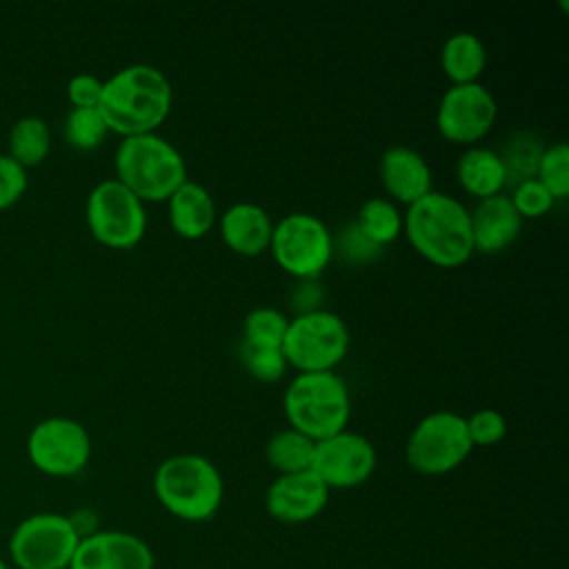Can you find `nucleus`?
<instances>
[{"instance_id":"20","label":"nucleus","mask_w":569,"mask_h":569,"mask_svg":"<svg viewBox=\"0 0 569 569\" xmlns=\"http://www.w3.org/2000/svg\"><path fill=\"white\" fill-rule=\"evenodd\" d=\"M456 178L460 187L478 200L502 193L507 184L500 153L491 147L471 144L456 160Z\"/></svg>"},{"instance_id":"10","label":"nucleus","mask_w":569,"mask_h":569,"mask_svg":"<svg viewBox=\"0 0 569 569\" xmlns=\"http://www.w3.org/2000/svg\"><path fill=\"white\" fill-rule=\"evenodd\" d=\"M84 213L91 236L111 249L138 244L147 229L144 202L116 178L100 180L89 191Z\"/></svg>"},{"instance_id":"12","label":"nucleus","mask_w":569,"mask_h":569,"mask_svg":"<svg viewBox=\"0 0 569 569\" xmlns=\"http://www.w3.org/2000/svg\"><path fill=\"white\" fill-rule=\"evenodd\" d=\"M496 118L498 102L480 80L449 84L436 109V127L440 136L465 147L482 140L493 127Z\"/></svg>"},{"instance_id":"2","label":"nucleus","mask_w":569,"mask_h":569,"mask_svg":"<svg viewBox=\"0 0 569 569\" xmlns=\"http://www.w3.org/2000/svg\"><path fill=\"white\" fill-rule=\"evenodd\" d=\"M409 244L438 267H460L473 253L469 209L451 193L429 191L402 213Z\"/></svg>"},{"instance_id":"33","label":"nucleus","mask_w":569,"mask_h":569,"mask_svg":"<svg viewBox=\"0 0 569 569\" xmlns=\"http://www.w3.org/2000/svg\"><path fill=\"white\" fill-rule=\"evenodd\" d=\"M27 169L16 162L9 153H0V211L20 200L27 191Z\"/></svg>"},{"instance_id":"19","label":"nucleus","mask_w":569,"mask_h":569,"mask_svg":"<svg viewBox=\"0 0 569 569\" xmlns=\"http://www.w3.org/2000/svg\"><path fill=\"white\" fill-rule=\"evenodd\" d=\"M167 216L171 229L187 240L207 236L218 222V209L211 191L189 178L167 198Z\"/></svg>"},{"instance_id":"30","label":"nucleus","mask_w":569,"mask_h":569,"mask_svg":"<svg viewBox=\"0 0 569 569\" xmlns=\"http://www.w3.org/2000/svg\"><path fill=\"white\" fill-rule=\"evenodd\" d=\"M516 211L520 218H540L553 207V196L538 178H527L518 184H513V191L509 193Z\"/></svg>"},{"instance_id":"25","label":"nucleus","mask_w":569,"mask_h":569,"mask_svg":"<svg viewBox=\"0 0 569 569\" xmlns=\"http://www.w3.org/2000/svg\"><path fill=\"white\" fill-rule=\"evenodd\" d=\"M542 149L545 144L540 142L538 136L525 133V131L513 133L500 153L507 184H518L527 178H533Z\"/></svg>"},{"instance_id":"13","label":"nucleus","mask_w":569,"mask_h":569,"mask_svg":"<svg viewBox=\"0 0 569 569\" xmlns=\"http://www.w3.org/2000/svg\"><path fill=\"white\" fill-rule=\"evenodd\" d=\"M378 465L373 442L356 431L342 429L316 442L311 471L331 489H353L371 478Z\"/></svg>"},{"instance_id":"23","label":"nucleus","mask_w":569,"mask_h":569,"mask_svg":"<svg viewBox=\"0 0 569 569\" xmlns=\"http://www.w3.org/2000/svg\"><path fill=\"white\" fill-rule=\"evenodd\" d=\"M402 220L405 218L393 200L385 196H371L360 204L353 222L373 244L382 249L402 233Z\"/></svg>"},{"instance_id":"15","label":"nucleus","mask_w":569,"mask_h":569,"mask_svg":"<svg viewBox=\"0 0 569 569\" xmlns=\"http://www.w3.org/2000/svg\"><path fill=\"white\" fill-rule=\"evenodd\" d=\"M329 500V489L309 469L278 476L264 493L267 513L282 525H302L313 520Z\"/></svg>"},{"instance_id":"32","label":"nucleus","mask_w":569,"mask_h":569,"mask_svg":"<svg viewBox=\"0 0 569 569\" xmlns=\"http://www.w3.org/2000/svg\"><path fill=\"white\" fill-rule=\"evenodd\" d=\"M333 251H338L349 262H369L378 258L382 251L378 244H373L358 227L356 222H349L340 229V233L333 238Z\"/></svg>"},{"instance_id":"26","label":"nucleus","mask_w":569,"mask_h":569,"mask_svg":"<svg viewBox=\"0 0 569 569\" xmlns=\"http://www.w3.org/2000/svg\"><path fill=\"white\" fill-rule=\"evenodd\" d=\"M289 318L276 307H253L242 322V342L253 347H278L282 345Z\"/></svg>"},{"instance_id":"3","label":"nucleus","mask_w":569,"mask_h":569,"mask_svg":"<svg viewBox=\"0 0 569 569\" xmlns=\"http://www.w3.org/2000/svg\"><path fill=\"white\" fill-rule=\"evenodd\" d=\"M153 493L171 516L187 522H202L213 518L220 509L224 482L209 458L176 453L158 465Z\"/></svg>"},{"instance_id":"5","label":"nucleus","mask_w":569,"mask_h":569,"mask_svg":"<svg viewBox=\"0 0 569 569\" xmlns=\"http://www.w3.org/2000/svg\"><path fill=\"white\" fill-rule=\"evenodd\" d=\"M282 409L289 427L318 442L347 429L351 396L336 371H298L284 389Z\"/></svg>"},{"instance_id":"31","label":"nucleus","mask_w":569,"mask_h":569,"mask_svg":"<svg viewBox=\"0 0 569 569\" xmlns=\"http://www.w3.org/2000/svg\"><path fill=\"white\" fill-rule=\"evenodd\" d=\"M467 420V431L473 447H491L498 445L507 433V420L498 409H478Z\"/></svg>"},{"instance_id":"8","label":"nucleus","mask_w":569,"mask_h":569,"mask_svg":"<svg viewBox=\"0 0 569 569\" xmlns=\"http://www.w3.org/2000/svg\"><path fill=\"white\" fill-rule=\"evenodd\" d=\"M269 251L280 269L311 280L325 271L333 256V233L316 213L291 211L273 222Z\"/></svg>"},{"instance_id":"18","label":"nucleus","mask_w":569,"mask_h":569,"mask_svg":"<svg viewBox=\"0 0 569 569\" xmlns=\"http://www.w3.org/2000/svg\"><path fill=\"white\" fill-rule=\"evenodd\" d=\"M218 229L231 251L240 256H260L269 249L273 220L262 204L240 200L218 216Z\"/></svg>"},{"instance_id":"6","label":"nucleus","mask_w":569,"mask_h":569,"mask_svg":"<svg viewBox=\"0 0 569 569\" xmlns=\"http://www.w3.org/2000/svg\"><path fill=\"white\" fill-rule=\"evenodd\" d=\"M349 327L329 309H305L289 318L282 356L298 371H333L349 351Z\"/></svg>"},{"instance_id":"7","label":"nucleus","mask_w":569,"mask_h":569,"mask_svg":"<svg viewBox=\"0 0 569 569\" xmlns=\"http://www.w3.org/2000/svg\"><path fill=\"white\" fill-rule=\"evenodd\" d=\"M473 445L467 431V420L458 411L436 409L422 416L411 429L405 458L409 467L422 476H442L460 467Z\"/></svg>"},{"instance_id":"22","label":"nucleus","mask_w":569,"mask_h":569,"mask_svg":"<svg viewBox=\"0 0 569 569\" xmlns=\"http://www.w3.org/2000/svg\"><path fill=\"white\" fill-rule=\"evenodd\" d=\"M313 449H316V440L296 431L293 427H284L267 440L264 458L278 471V476L298 473V471L311 469Z\"/></svg>"},{"instance_id":"27","label":"nucleus","mask_w":569,"mask_h":569,"mask_svg":"<svg viewBox=\"0 0 569 569\" xmlns=\"http://www.w3.org/2000/svg\"><path fill=\"white\" fill-rule=\"evenodd\" d=\"M64 138L76 149H96L109 133L98 107H73L64 118Z\"/></svg>"},{"instance_id":"14","label":"nucleus","mask_w":569,"mask_h":569,"mask_svg":"<svg viewBox=\"0 0 569 569\" xmlns=\"http://www.w3.org/2000/svg\"><path fill=\"white\" fill-rule=\"evenodd\" d=\"M151 547L136 533L107 529L80 538L67 569H153Z\"/></svg>"},{"instance_id":"24","label":"nucleus","mask_w":569,"mask_h":569,"mask_svg":"<svg viewBox=\"0 0 569 569\" xmlns=\"http://www.w3.org/2000/svg\"><path fill=\"white\" fill-rule=\"evenodd\" d=\"M9 156L24 169L40 164L51 149V133L42 118L22 116L9 129Z\"/></svg>"},{"instance_id":"16","label":"nucleus","mask_w":569,"mask_h":569,"mask_svg":"<svg viewBox=\"0 0 569 569\" xmlns=\"http://www.w3.org/2000/svg\"><path fill=\"white\" fill-rule=\"evenodd\" d=\"M378 176L389 200L407 207L431 191V167L420 151L407 144H391L378 160Z\"/></svg>"},{"instance_id":"21","label":"nucleus","mask_w":569,"mask_h":569,"mask_svg":"<svg viewBox=\"0 0 569 569\" xmlns=\"http://www.w3.org/2000/svg\"><path fill=\"white\" fill-rule=\"evenodd\" d=\"M440 64L451 84L478 82L487 64L485 42L473 31H456L440 49Z\"/></svg>"},{"instance_id":"11","label":"nucleus","mask_w":569,"mask_h":569,"mask_svg":"<svg viewBox=\"0 0 569 569\" xmlns=\"http://www.w3.org/2000/svg\"><path fill=\"white\" fill-rule=\"evenodd\" d=\"M31 465L56 478L80 473L91 458V438L82 422L69 416H51L33 425L27 436Z\"/></svg>"},{"instance_id":"17","label":"nucleus","mask_w":569,"mask_h":569,"mask_svg":"<svg viewBox=\"0 0 569 569\" xmlns=\"http://www.w3.org/2000/svg\"><path fill=\"white\" fill-rule=\"evenodd\" d=\"M469 218L473 251L480 253H498L507 249L522 227V218L518 216L509 193H496L478 200V204L469 209Z\"/></svg>"},{"instance_id":"1","label":"nucleus","mask_w":569,"mask_h":569,"mask_svg":"<svg viewBox=\"0 0 569 569\" xmlns=\"http://www.w3.org/2000/svg\"><path fill=\"white\" fill-rule=\"evenodd\" d=\"M171 102L173 89L164 71L153 64L136 62L102 80L98 111L109 131L127 138L158 131L171 111Z\"/></svg>"},{"instance_id":"35","label":"nucleus","mask_w":569,"mask_h":569,"mask_svg":"<svg viewBox=\"0 0 569 569\" xmlns=\"http://www.w3.org/2000/svg\"><path fill=\"white\" fill-rule=\"evenodd\" d=\"M0 569H11V565L4 558H0Z\"/></svg>"},{"instance_id":"9","label":"nucleus","mask_w":569,"mask_h":569,"mask_svg":"<svg viewBox=\"0 0 569 569\" xmlns=\"http://www.w3.org/2000/svg\"><path fill=\"white\" fill-rule=\"evenodd\" d=\"M80 536L69 516L42 511L20 520L9 536V560L16 569H67Z\"/></svg>"},{"instance_id":"28","label":"nucleus","mask_w":569,"mask_h":569,"mask_svg":"<svg viewBox=\"0 0 569 569\" xmlns=\"http://www.w3.org/2000/svg\"><path fill=\"white\" fill-rule=\"evenodd\" d=\"M553 196V200H562L569 196V147L567 142H551L542 149L536 176Z\"/></svg>"},{"instance_id":"34","label":"nucleus","mask_w":569,"mask_h":569,"mask_svg":"<svg viewBox=\"0 0 569 569\" xmlns=\"http://www.w3.org/2000/svg\"><path fill=\"white\" fill-rule=\"evenodd\" d=\"M67 96L73 107H98L102 96V80L93 73H76L67 82Z\"/></svg>"},{"instance_id":"29","label":"nucleus","mask_w":569,"mask_h":569,"mask_svg":"<svg viewBox=\"0 0 569 569\" xmlns=\"http://www.w3.org/2000/svg\"><path fill=\"white\" fill-rule=\"evenodd\" d=\"M240 358H242L244 369L256 380H262V382L280 380L289 367L282 356V349H278V347H253V345L242 342Z\"/></svg>"},{"instance_id":"4","label":"nucleus","mask_w":569,"mask_h":569,"mask_svg":"<svg viewBox=\"0 0 569 569\" xmlns=\"http://www.w3.org/2000/svg\"><path fill=\"white\" fill-rule=\"evenodd\" d=\"M113 167L116 180L142 202L167 200L187 180L182 153L158 131L122 138L113 153Z\"/></svg>"}]
</instances>
